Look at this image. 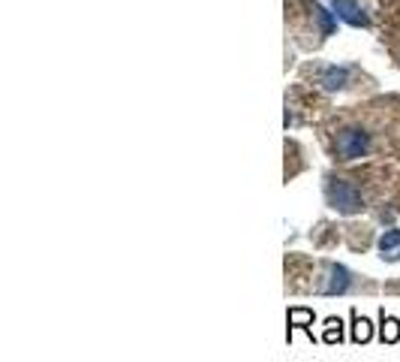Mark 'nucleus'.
<instances>
[{"mask_svg": "<svg viewBox=\"0 0 400 362\" xmlns=\"http://www.w3.org/2000/svg\"><path fill=\"white\" fill-rule=\"evenodd\" d=\"M373 339V323L364 314H358V308L349 311V341L352 344H368Z\"/></svg>", "mask_w": 400, "mask_h": 362, "instance_id": "obj_7", "label": "nucleus"}, {"mask_svg": "<svg viewBox=\"0 0 400 362\" xmlns=\"http://www.w3.org/2000/svg\"><path fill=\"white\" fill-rule=\"evenodd\" d=\"M377 248L382 263H400V229H386L377 238Z\"/></svg>", "mask_w": 400, "mask_h": 362, "instance_id": "obj_8", "label": "nucleus"}, {"mask_svg": "<svg viewBox=\"0 0 400 362\" xmlns=\"http://www.w3.org/2000/svg\"><path fill=\"white\" fill-rule=\"evenodd\" d=\"M322 145L331 160L352 163L373 154H400V97L352 106L322 124Z\"/></svg>", "mask_w": 400, "mask_h": 362, "instance_id": "obj_1", "label": "nucleus"}, {"mask_svg": "<svg viewBox=\"0 0 400 362\" xmlns=\"http://www.w3.org/2000/svg\"><path fill=\"white\" fill-rule=\"evenodd\" d=\"M346 335H343V320L340 317H325L322 320V341L325 344H340Z\"/></svg>", "mask_w": 400, "mask_h": 362, "instance_id": "obj_11", "label": "nucleus"}, {"mask_svg": "<svg viewBox=\"0 0 400 362\" xmlns=\"http://www.w3.org/2000/svg\"><path fill=\"white\" fill-rule=\"evenodd\" d=\"M316 281H313V293L319 296H343V293H352L358 287H364V290H373V284L361 281V278L355 275V272H349L346 266H340V263H316Z\"/></svg>", "mask_w": 400, "mask_h": 362, "instance_id": "obj_3", "label": "nucleus"}, {"mask_svg": "<svg viewBox=\"0 0 400 362\" xmlns=\"http://www.w3.org/2000/svg\"><path fill=\"white\" fill-rule=\"evenodd\" d=\"M340 227H334V224H319V229L313 233V245L316 248H334V245L340 242V233H337Z\"/></svg>", "mask_w": 400, "mask_h": 362, "instance_id": "obj_10", "label": "nucleus"}, {"mask_svg": "<svg viewBox=\"0 0 400 362\" xmlns=\"http://www.w3.org/2000/svg\"><path fill=\"white\" fill-rule=\"evenodd\" d=\"M394 205H397V211H400V181H397V196H394Z\"/></svg>", "mask_w": 400, "mask_h": 362, "instance_id": "obj_14", "label": "nucleus"}, {"mask_svg": "<svg viewBox=\"0 0 400 362\" xmlns=\"http://www.w3.org/2000/svg\"><path fill=\"white\" fill-rule=\"evenodd\" d=\"M386 290H388V293H400V281H394V284H386Z\"/></svg>", "mask_w": 400, "mask_h": 362, "instance_id": "obj_13", "label": "nucleus"}, {"mask_svg": "<svg viewBox=\"0 0 400 362\" xmlns=\"http://www.w3.org/2000/svg\"><path fill=\"white\" fill-rule=\"evenodd\" d=\"M361 76L355 67H316L313 82L322 90H349L355 85V79Z\"/></svg>", "mask_w": 400, "mask_h": 362, "instance_id": "obj_4", "label": "nucleus"}, {"mask_svg": "<svg viewBox=\"0 0 400 362\" xmlns=\"http://www.w3.org/2000/svg\"><path fill=\"white\" fill-rule=\"evenodd\" d=\"M325 205L337 215H361L370 205L368 187L361 184V175H337V172H328L325 175Z\"/></svg>", "mask_w": 400, "mask_h": 362, "instance_id": "obj_2", "label": "nucleus"}, {"mask_svg": "<svg viewBox=\"0 0 400 362\" xmlns=\"http://www.w3.org/2000/svg\"><path fill=\"white\" fill-rule=\"evenodd\" d=\"M379 341L382 344H397L400 341V320L394 314H386V308L379 311Z\"/></svg>", "mask_w": 400, "mask_h": 362, "instance_id": "obj_9", "label": "nucleus"}, {"mask_svg": "<svg viewBox=\"0 0 400 362\" xmlns=\"http://www.w3.org/2000/svg\"><path fill=\"white\" fill-rule=\"evenodd\" d=\"M346 242H349V248L352 251H364L370 245V233L368 229H361V233H358V227H346Z\"/></svg>", "mask_w": 400, "mask_h": 362, "instance_id": "obj_12", "label": "nucleus"}, {"mask_svg": "<svg viewBox=\"0 0 400 362\" xmlns=\"http://www.w3.org/2000/svg\"><path fill=\"white\" fill-rule=\"evenodd\" d=\"M331 6H334V12L346 24H352V28H368V24H370L368 6H364L361 0H331Z\"/></svg>", "mask_w": 400, "mask_h": 362, "instance_id": "obj_6", "label": "nucleus"}, {"mask_svg": "<svg viewBox=\"0 0 400 362\" xmlns=\"http://www.w3.org/2000/svg\"><path fill=\"white\" fill-rule=\"evenodd\" d=\"M313 323H316V314H313V308H304V305H292L286 311V341L292 344V335H295V329H301V332H307V339L316 341V335H313Z\"/></svg>", "mask_w": 400, "mask_h": 362, "instance_id": "obj_5", "label": "nucleus"}]
</instances>
